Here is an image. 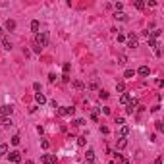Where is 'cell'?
<instances>
[{
  "label": "cell",
  "instance_id": "cell-1",
  "mask_svg": "<svg viewBox=\"0 0 164 164\" xmlns=\"http://www.w3.org/2000/svg\"><path fill=\"white\" fill-rule=\"evenodd\" d=\"M46 44H48V33L46 31H39L37 35H35V46H39L43 50Z\"/></svg>",
  "mask_w": 164,
  "mask_h": 164
},
{
  "label": "cell",
  "instance_id": "cell-2",
  "mask_svg": "<svg viewBox=\"0 0 164 164\" xmlns=\"http://www.w3.org/2000/svg\"><path fill=\"white\" fill-rule=\"evenodd\" d=\"M126 43H127V46H130V48H137V46H139V43H137V37H135L133 33H130V35L126 37Z\"/></svg>",
  "mask_w": 164,
  "mask_h": 164
},
{
  "label": "cell",
  "instance_id": "cell-3",
  "mask_svg": "<svg viewBox=\"0 0 164 164\" xmlns=\"http://www.w3.org/2000/svg\"><path fill=\"white\" fill-rule=\"evenodd\" d=\"M75 108L73 106H64V108H58V116H73Z\"/></svg>",
  "mask_w": 164,
  "mask_h": 164
},
{
  "label": "cell",
  "instance_id": "cell-4",
  "mask_svg": "<svg viewBox=\"0 0 164 164\" xmlns=\"http://www.w3.org/2000/svg\"><path fill=\"white\" fill-rule=\"evenodd\" d=\"M126 106H127V108H126V114H133V112L137 110V106H139V104H137V101H135V98H131V101L127 102Z\"/></svg>",
  "mask_w": 164,
  "mask_h": 164
},
{
  "label": "cell",
  "instance_id": "cell-5",
  "mask_svg": "<svg viewBox=\"0 0 164 164\" xmlns=\"http://www.w3.org/2000/svg\"><path fill=\"white\" fill-rule=\"evenodd\" d=\"M10 162H12V164L21 162V153H19V151H12V153H10Z\"/></svg>",
  "mask_w": 164,
  "mask_h": 164
},
{
  "label": "cell",
  "instance_id": "cell-6",
  "mask_svg": "<svg viewBox=\"0 0 164 164\" xmlns=\"http://www.w3.org/2000/svg\"><path fill=\"white\" fill-rule=\"evenodd\" d=\"M14 112V108H12V104H4V106H0V116H10V114Z\"/></svg>",
  "mask_w": 164,
  "mask_h": 164
},
{
  "label": "cell",
  "instance_id": "cell-7",
  "mask_svg": "<svg viewBox=\"0 0 164 164\" xmlns=\"http://www.w3.org/2000/svg\"><path fill=\"white\" fill-rule=\"evenodd\" d=\"M58 158L54 155H43V164H56Z\"/></svg>",
  "mask_w": 164,
  "mask_h": 164
},
{
  "label": "cell",
  "instance_id": "cell-8",
  "mask_svg": "<svg viewBox=\"0 0 164 164\" xmlns=\"http://www.w3.org/2000/svg\"><path fill=\"white\" fill-rule=\"evenodd\" d=\"M137 73H139L141 77H147L149 73H151V69H149V66H141V68L137 69Z\"/></svg>",
  "mask_w": 164,
  "mask_h": 164
},
{
  "label": "cell",
  "instance_id": "cell-9",
  "mask_svg": "<svg viewBox=\"0 0 164 164\" xmlns=\"http://www.w3.org/2000/svg\"><path fill=\"white\" fill-rule=\"evenodd\" d=\"M127 135H130V127H127V126H122V127H120V139H126Z\"/></svg>",
  "mask_w": 164,
  "mask_h": 164
},
{
  "label": "cell",
  "instance_id": "cell-10",
  "mask_svg": "<svg viewBox=\"0 0 164 164\" xmlns=\"http://www.w3.org/2000/svg\"><path fill=\"white\" fill-rule=\"evenodd\" d=\"M114 17H116L118 21H127V19H130V17H127L124 12H116V16H114Z\"/></svg>",
  "mask_w": 164,
  "mask_h": 164
},
{
  "label": "cell",
  "instance_id": "cell-11",
  "mask_svg": "<svg viewBox=\"0 0 164 164\" xmlns=\"http://www.w3.org/2000/svg\"><path fill=\"white\" fill-rule=\"evenodd\" d=\"M35 101H37L39 104H44V102H46V97H44L43 93H37V95H35Z\"/></svg>",
  "mask_w": 164,
  "mask_h": 164
},
{
  "label": "cell",
  "instance_id": "cell-12",
  "mask_svg": "<svg viewBox=\"0 0 164 164\" xmlns=\"http://www.w3.org/2000/svg\"><path fill=\"white\" fill-rule=\"evenodd\" d=\"M39 29H41V23L37 21V19H33L31 21V31H35V33H39Z\"/></svg>",
  "mask_w": 164,
  "mask_h": 164
},
{
  "label": "cell",
  "instance_id": "cell-13",
  "mask_svg": "<svg viewBox=\"0 0 164 164\" xmlns=\"http://www.w3.org/2000/svg\"><path fill=\"white\" fill-rule=\"evenodd\" d=\"M130 101H131V97L127 95V93H122V97H120V102H122V104H127Z\"/></svg>",
  "mask_w": 164,
  "mask_h": 164
},
{
  "label": "cell",
  "instance_id": "cell-14",
  "mask_svg": "<svg viewBox=\"0 0 164 164\" xmlns=\"http://www.w3.org/2000/svg\"><path fill=\"white\" fill-rule=\"evenodd\" d=\"M0 126H12V120L6 116H0Z\"/></svg>",
  "mask_w": 164,
  "mask_h": 164
},
{
  "label": "cell",
  "instance_id": "cell-15",
  "mask_svg": "<svg viewBox=\"0 0 164 164\" xmlns=\"http://www.w3.org/2000/svg\"><path fill=\"white\" fill-rule=\"evenodd\" d=\"M6 29L8 31H14V29H16V21H14V19H8L6 21Z\"/></svg>",
  "mask_w": 164,
  "mask_h": 164
},
{
  "label": "cell",
  "instance_id": "cell-16",
  "mask_svg": "<svg viewBox=\"0 0 164 164\" xmlns=\"http://www.w3.org/2000/svg\"><path fill=\"white\" fill-rule=\"evenodd\" d=\"M4 155H8V145L6 143H0V156H4Z\"/></svg>",
  "mask_w": 164,
  "mask_h": 164
},
{
  "label": "cell",
  "instance_id": "cell-17",
  "mask_svg": "<svg viewBox=\"0 0 164 164\" xmlns=\"http://www.w3.org/2000/svg\"><path fill=\"white\" fill-rule=\"evenodd\" d=\"M133 6H135L137 10H143V8H145V2H143V0H135V2H133Z\"/></svg>",
  "mask_w": 164,
  "mask_h": 164
},
{
  "label": "cell",
  "instance_id": "cell-18",
  "mask_svg": "<svg viewBox=\"0 0 164 164\" xmlns=\"http://www.w3.org/2000/svg\"><path fill=\"white\" fill-rule=\"evenodd\" d=\"M126 147H127V139H120V141H118V149L122 151V149H126Z\"/></svg>",
  "mask_w": 164,
  "mask_h": 164
},
{
  "label": "cell",
  "instance_id": "cell-19",
  "mask_svg": "<svg viewBox=\"0 0 164 164\" xmlns=\"http://www.w3.org/2000/svg\"><path fill=\"white\" fill-rule=\"evenodd\" d=\"M85 160H95V151H93V149L87 151V158H85Z\"/></svg>",
  "mask_w": 164,
  "mask_h": 164
},
{
  "label": "cell",
  "instance_id": "cell-20",
  "mask_svg": "<svg viewBox=\"0 0 164 164\" xmlns=\"http://www.w3.org/2000/svg\"><path fill=\"white\" fill-rule=\"evenodd\" d=\"M2 46L6 48V50H10V48H12V43H10L8 39H2Z\"/></svg>",
  "mask_w": 164,
  "mask_h": 164
},
{
  "label": "cell",
  "instance_id": "cell-21",
  "mask_svg": "<svg viewBox=\"0 0 164 164\" xmlns=\"http://www.w3.org/2000/svg\"><path fill=\"white\" fill-rule=\"evenodd\" d=\"M116 91H118V93H124V91H126V85H124L122 81H120V83H116Z\"/></svg>",
  "mask_w": 164,
  "mask_h": 164
},
{
  "label": "cell",
  "instance_id": "cell-22",
  "mask_svg": "<svg viewBox=\"0 0 164 164\" xmlns=\"http://www.w3.org/2000/svg\"><path fill=\"white\" fill-rule=\"evenodd\" d=\"M10 141H12V145H19V141H21V137H19V135H14L12 139H10Z\"/></svg>",
  "mask_w": 164,
  "mask_h": 164
},
{
  "label": "cell",
  "instance_id": "cell-23",
  "mask_svg": "<svg viewBox=\"0 0 164 164\" xmlns=\"http://www.w3.org/2000/svg\"><path fill=\"white\" fill-rule=\"evenodd\" d=\"M133 75H135V72H133V69H126V73H124V77H127V79L133 77Z\"/></svg>",
  "mask_w": 164,
  "mask_h": 164
},
{
  "label": "cell",
  "instance_id": "cell-24",
  "mask_svg": "<svg viewBox=\"0 0 164 164\" xmlns=\"http://www.w3.org/2000/svg\"><path fill=\"white\" fill-rule=\"evenodd\" d=\"M73 87H75V89H83L85 85H83V83L79 81V79H75V81H73Z\"/></svg>",
  "mask_w": 164,
  "mask_h": 164
},
{
  "label": "cell",
  "instance_id": "cell-25",
  "mask_svg": "<svg viewBox=\"0 0 164 164\" xmlns=\"http://www.w3.org/2000/svg\"><path fill=\"white\" fill-rule=\"evenodd\" d=\"M85 143H87L85 137H77V145H79V147H85Z\"/></svg>",
  "mask_w": 164,
  "mask_h": 164
},
{
  "label": "cell",
  "instance_id": "cell-26",
  "mask_svg": "<svg viewBox=\"0 0 164 164\" xmlns=\"http://www.w3.org/2000/svg\"><path fill=\"white\" fill-rule=\"evenodd\" d=\"M69 68H72L69 64H64V75H68V73H69Z\"/></svg>",
  "mask_w": 164,
  "mask_h": 164
},
{
  "label": "cell",
  "instance_id": "cell-27",
  "mask_svg": "<svg viewBox=\"0 0 164 164\" xmlns=\"http://www.w3.org/2000/svg\"><path fill=\"white\" fill-rule=\"evenodd\" d=\"M48 145H50V143H48L46 139H43V141H41V147H43V149H48Z\"/></svg>",
  "mask_w": 164,
  "mask_h": 164
},
{
  "label": "cell",
  "instance_id": "cell-28",
  "mask_svg": "<svg viewBox=\"0 0 164 164\" xmlns=\"http://www.w3.org/2000/svg\"><path fill=\"white\" fill-rule=\"evenodd\" d=\"M98 97L104 101V98H108V93H106V91H101V93H98Z\"/></svg>",
  "mask_w": 164,
  "mask_h": 164
},
{
  "label": "cell",
  "instance_id": "cell-29",
  "mask_svg": "<svg viewBox=\"0 0 164 164\" xmlns=\"http://www.w3.org/2000/svg\"><path fill=\"white\" fill-rule=\"evenodd\" d=\"M156 131H164V126H162V122H156Z\"/></svg>",
  "mask_w": 164,
  "mask_h": 164
},
{
  "label": "cell",
  "instance_id": "cell-30",
  "mask_svg": "<svg viewBox=\"0 0 164 164\" xmlns=\"http://www.w3.org/2000/svg\"><path fill=\"white\" fill-rule=\"evenodd\" d=\"M97 87H98V85H97V81H91V83H89V89H93V91H95Z\"/></svg>",
  "mask_w": 164,
  "mask_h": 164
},
{
  "label": "cell",
  "instance_id": "cell-31",
  "mask_svg": "<svg viewBox=\"0 0 164 164\" xmlns=\"http://www.w3.org/2000/svg\"><path fill=\"white\" fill-rule=\"evenodd\" d=\"M116 124H118V126H124V124H126V120H124V118H116Z\"/></svg>",
  "mask_w": 164,
  "mask_h": 164
},
{
  "label": "cell",
  "instance_id": "cell-32",
  "mask_svg": "<svg viewBox=\"0 0 164 164\" xmlns=\"http://www.w3.org/2000/svg\"><path fill=\"white\" fill-rule=\"evenodd\" d=\"M120 164H131V162H130V158H124V156H122V158H120Z\"/></svg>",
  "mask_w": 164,
  "mask_h": 164
},
{
  "label": "cell",
  "instance_id": "cell-33",
  "mask_svg": "<svg viewBox=\"0 0 164 164\" xmlns=\"http://www.w3.org/2000/svg\"><path fill=\"white\" fill-rule=\"evenodd\" d=\"M33 89L39 93V91H41V83H33Z\"/></svg>",
  "mask_w": 164,
  "mask_h": 164
},
{
  "label": "cell",
  "instance_id": "cell-34",
  "mask_svg": "<svg viewBox=\"0 0 164 164\" xmlns=\"http://www.w3.org/2000/svg\"><path fill=\"white\" fill-rule=\"evenodd\" d=\"M48 81H50V83L56 81V73H50V75H48Z\"/></svg>",
  "mask_w": 164,
  "mask_h": 164
},
{
  "label": "cell",
  "instance_id": "cell-35",
  "mask_svg": "<svg viewBox=\"0 0 164 164\" xmlns=\"http://www.w3.org/2000/svg\"><path fill=\"white\" fill-rule=\"evenodd\" d=\"M122 8H124V4L118 2V4H116V12H122Z\"/></svg>",
  "mask_w": 164,
  "mask_h": 164
},
{
  "label": "cell",
  "instance_id": "cell-36",
  "mask_svg": "<svg viewBox=\"0 0 164 164\" xmlns=\"http://www.w3.org/2000/svg\"><path fill=\"white\" fill-rule=\"evenodd\" d=\"M122 41H126V37H124L122 33H118V43H122Z\"/></svg>",
  "mask_w": 164,
  "mask_h": 164
},
{
  "label": "cell",
  "instance_id": "cell-37",
  "mask_svg": "<svg viewBox=\"0 0 164 164\" xmlns=\"http://www.w3.org/2000/svg\"><path fill=\"white\" fill-rule=\"evenodd\" d=\"M83 124H85L83 120H75V122H73V126H83Z\"/></svg>",
  "mask_w": 164,
  "mask_h": 164
},
{
  "label": "cell",
  "instance_id": "cell-38",
  "mask_svg": "<svg viewBox=\"0 0 164 164\" xmlns=\"http://www.w3.org/2000/svg\"><path fill=\"white\" fill-rule=\"evenodd\" d=\"M153 164H162V158H160V156L155 158V162H153Z\"/></svg>",
  "mask_w": 164,
  "mask_h": 164
},
{
  "label": "cell",
  "instance_id": "cell-39",
  "mask_svg": "<svg viewBox=\"0 0 164 164\" xmlns=\"http://www.w3.org/2000/svg\"><path fill=\"white\" fill-rule=\"evenodd\" d=\"M85 164H95V160H85Z\"/></svg>",
  "mask_w": 164,
  "mask_h": 164
},
{
  "label": "cell",
  "instance_id": "cell-40",
  "mask_svg": "<svg viewBox=\"0 0 164 164\" xmlns=\"http://www.w3.org/2000/svg\"><path fill=\"white\" fill-rule=\"evenodd\" d=\"M25 164H35V162L33 160H25Z\"/></svg>",
  "mask_w": 164,
  "mask_h": 164
}]
</instances>
